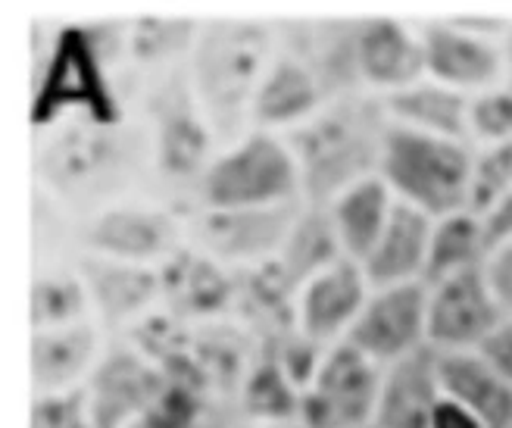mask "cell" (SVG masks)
<instances>
[{"label": "cell", "instance_id": "19", "mask_svg": "<svg viewBox=\"0 0 512 428\" xmlns=\"http://www.w3.org/2000/svg\"><path fill=\"white\" fill-rule=\"evenodd\" d=\"M88 285L94 310L116 325H141L163 307V275L153 266L119 263L107 257L82 254L75 263Z\"/></svg>", "mask_w": 512, "mask_h": 428}, {"label": "cell", "instance_id": "27", "mask_svg": "<svg viewBox=\"0 0 512 428\" xmlns=\"http://www.w3.org/2000/svg\"><path fill=\"white\" fill-rule=\"evenodd\" d=\"M238 416L247 425H285L303 416V388L291 379L269 350L256 347V357L235 397Z\"/></svg>", "mask_w": 512, "mask_h": 428}, {"label": "cell", "instance_id": "29", "mask_svg": "<svg viewBox=\"0 0 512 428\" xmlns=\"http://www.w3.org/2000/svg\"><path fill=\"white\" fill-rule=\"evenodd\" d=\"M488 260L491 250H488V238H484V222L478 216L463 210L444 219H434L422 285L434 288L453 279V275L488 266Z\"/></svg>", "mask_w": 512, "mask_h": 428}, {"label": "cell", "instance_id": "15", "mask_svg": "<svg viewBox=\"0 0 512 428\" xmlns=\"http://www.w3.org/2000/svg\"><path fill=\"white\" fill-rule=\"evenodd\" d=\"M369 294L372 285L360 263H353L347 257L331 263L316 279L306 282L294 300L297 332L325 350L344 344L356 319H360Z\"/></svg>", "mask_w": 512, "mask_h": 428}, {"label": "cell", "instance_id": "9", "mask_svg": "<svg viewBox=\"0 0 512 428\" xmlns=\"http://www.w3.org/2000/svg\"><path fill=\"white\" fill-rule=\"evenodd\" d=\"M303 204L266 210H197L188 222V244L232 272H253L278 257Z\"/></svg>", "mask_w": 512, "mask_h": 428}, {"label": "cell", "instance_id": "5", "mask_svg": "<svg viewBox=\"0 0 512 428\" xmlns=\"http://www.w3.org/2000/svg\"><path fill=\"white\" fill-rule=\"evenodd\" d=\"M200 210H266L303 204L300 169L285 135L247 129L225 144L197 185Z\"/></svg>", "mask_w": 512, "mask_h": 428}, {"label": "cell", "instance_id": "32", "mask_svg": "<svg viewBox=\"0 0 512 428\" xmlns=\"http://www.w3.org/2000/svg\"><path fill=\"white\" fill-rule=\"evenodd\" d=\"M469 138L472 147L512 144V88L497 85L472 97L469 107Z\"/></svg>", "mask_w": 512, "mask_h": 428}, {"label": "cell", "instance_id": "33", "mask_svg": "<svg viewBox=\"0 0 512 428\" xmlns=\"http://www.w3.org/2000/svg\"><path fill=\"white\" fill-rule=\"evenodd\" d=\"M32 428H94L85 388L38 394L32 404Z\"/></svg>", "mask_w": 512, "mask_h": 428}, {"label": "cell", "instance_id": "40", "mask_svg": "<svg viewBox=\"0 0 512 428\" xmlns=\"http://www.w3.org/2000/svg\"><path fill=\"white\" fill-rule=\"evenodd\" d=\"M366 428H375V425H366Z\"/></svg>", "mask_w": 512, "mask_h": 428}, {"label": "cell", "instance_id": "37", "mask_svg": "<svg viewBox=\"0 0 512 428\" xmlns=\"http://www.w3.org/2000/svg\"><path fill=\"white\" fill-rule=\"evenodd\" d=\"M431 428H488L484 425L469 407L456 404L453 397H441L438 407H434V416H431Z\"/></svg>", "mask_w": 512, "mask_h": 428}, {"label": "cell", "instance_id": "4", "mask_svg": "<svg viewBox=\"0 0 512 428\" xmlns=\"http://www.w3.org/2000/svg\"><path fill=\"white\" fill-rule=\"evenodd\" d=\"M275 25L247 16L200 22L185 63V79L197 107L219 141L232 144L250 125V107L275 57Z\"/></svg>", "mask_w": 512, "mask_h": 428}, {"label": "cell", "instance_id": "13", "mask_svg": "<svg viewBox=\"0 0 512 428\" xmlns=\"http://www.w3.org/2000/svg\"><path fill=\"white\" fill-rule=\"evenodd\" d=\"M425 75L447 88H456L469 97L503 85V47L494 38H484L466 29L456 16H438L416 22Z\"/></svg>", "mask_w": 512, "mask_h": 428}, {"label": "cell", "instance_id": "7", "mask_svg": "<svg viewBox=\"0 0 512 428\" xmlns=\"http://www.w3.org/2000/svg\"><path fill=\"white\" fill-rule=\"evenodd\" d=\"M144 104L153 169L166 185L191 188L197 194L203 172L210 169L213 157L219 154V138L203 110L197 107L185 69L157 75L150 82Z\"/></svg>", "mask_w": 512, "mask_h": 428}, {"label": "cell", "instance_id": "22", "mask_svg": "<svg viewBox=\"0 0 512 428\" xmlns=\"http://www.w3.org/2000/svg\"><path fill=\"white\" fill-rule=\"evenodd\" d=\"M431 232H434L431 216L406 204H397L388 229H384V235L372 247V254L360 263L372 291L422 282Z\"/></svg>", "mask_w": 512, "mask_h": 428}, {"label": "cell", "instance_id": "2", "mask_svg": "<svg viewBox=\"0 0 512 428\" xmlns=\"http://www.w3.org/2000/svg\"><path fill=\"white\" fill-rule=\"evenodd\" d=\"M122 60V25L66 22L41 54L32 82L29 122L38 132L66 119L125 122L113 66Z\"/></svg>", "mask_w": 512, "mask_h": 428}, {"label": "cell", "instance_id": "8", "mask_svg": "<svg viewBox=\"0 0 512 428\" xmlns=\"http://www.w3.org/2000/svg\"><path fill=\"white\" fill-rule=\"evenodd\" d=\"M79 241L85 254L160 269L188 244V225L172 207L125 197L85 216Z\"/></svg>", "mask_w": 512, "mask_h": 428}, {"label": "cell", "instance_id": "1", "mask_svg": "<svg viewBox=\"0 0 512 428\" xmlns=\"http://www.w3.org/2000/svg\"><path fill=\"white\" fill-rule=\"evenodd\" d=\"M35 172L44 194L85 216L125 200L128 188L150 160L147 129L125 122L104 125L94 119H66L38 132Z\"/></svg>", "mask_w": 512, "mask_h": 428}, {"label": "cell", "instance_id": "6", "mask_svg": "<svg viewBox=\"0 0 512 428\" xmlns=\"http://www.w3.org/2000/svg\"><path fill=\"white\" fill-rule=\"evenodd\" d=\"M472 154L475 147L466 141L419 135L391 122L378 175L394 191L397 204L444 219L466 210Z\"/></svg>", "mask_w": 512, "mask_h": 428}, {"label": "cell", "instance_id": "17", "mask_svg": "<svg viewBox=\"0 0 512 428\" xmlns=\"http://www.w3.org/2000/svg\"><path fill=\"white\" fill-rule=\"evenodd\" d=\"M163 275V307L169 316L203 325L219 322L241 297V275L225 269L194 244H185L175 257L160 266Z\"/></svg>", "mask_w": 512, "mask_h": 428}, {"label": "cell", "instance_id": "41", "mask_svg": "<svg viewBox=\"0 0 512 428\" xmlns=\"http://www.w3.org/2000/svg\"><path fill=\"white\" fill-rule=\"evenodd\" d=\"M509 428H512V422H509Z\"/></svg>", "mask_w": 512, "mask_h": 428}, {"label": "cell", "instance_id": "14", "mask_svg": "<svg viewBox=\"0 0 512 428\" xmlns=\"http://www.w3.org/2000/svg\"><path fill=\"white\" fill-rule=\"evenodd\" d=\"M94 428H135L163 391V372L141 347L119 344L100 357L85 385Z\"/></svg>", "mask_w": 512, "mask_h": 428}, {"label": "cell", "instance_id": "16", "mask_svg": "<svg viewBox=\"0 0 512 428\" xmlns=\"http://www.w3.org/2000/svg\"><path fill=\"white\" fill-rule=\"evenodd\" d=\"M356 72L363 91L381 100L422 82L425 50L416 22H403L400 16H360Z\"/></svg>", "mask_w": 512, "mask_h": 428}, {"label": "cell", "instance_id": "28", "mask_svg": "<svg viewBox=\"0 0 512 428\" xmlns=\"http://www.w3.org/2000/svg\"><path fill=\"white\" fill-rule=\"evenodd\" d=\"M197 32H200L197 19L138 16L122 25V60L153 75L185 69Z\"/></svg>", "mask_w": 512, "mask_h": 428}, {"label": "cell", "instance_id": "39", "mask_svg": "<svg viewBox=\"0 0 512 428\" xmlns=\"http://www.w3.org/2000/svg\"><path fill=\"white\" fill-rule=\"evenodd\" d=\"M247 428H306L303 422H285V425H247Z\"/></svg>", "mask_w": 512, "mask_h": 428}, {"label": "cell", "instance_id": "38", "mask_svg": "<svg viewBox=\"0 0 512 428\" xmlns=\"http://www.w3.org/2000/svg\"><path fill=\"white\" fill-rule=\"evenodd\" d=\"M500 47H503V85L512 88V22H509V29L503 35Z\"/></svg>", "mask_w": 512, "mask_h": 428}, {"label": "cell", "instance_id": "25", "mask_svg": "<svg viewBox=\"0 0 512 428\" xmlns=\"http://www.w3.org/2000/svg\"><path fill=\"white\" fill-rule=\"evenodd\" d=\"M322 210L328 213L331 229L338 235L341 254L353 263H363L384 235V229H388L397 210V197L384 185L381 175H372V179H363L353 188L341 191Z\"/></svg>", "mask_w": 512, "mask_h": 428}, {"label": "cell", "instance_id": "21", "mask_svg": "<svg viewBox=\"0 0 512 428\" xmlns=\"http://www.w3.org/2000/svg\"><path fill=\"white\" fill-rule=\"evenodd\" d=\"M97 363L100 332L91 319L32 335V385L38 394L85 388Z\"/></svg>", "mask_w": 512, "mask_h": 428}, {"label": "cell", "instance_id": "35", "mask_svg": "<svg viewBox=\"0 0 512 428\" xmlns=\"http://www.w3.org/2000/svg\"><path fill=\"white\" fill-rule=\"evenodd\" d=\"M481 222H484V238H488L491 254L500 247H506V244H512V188L506 191V197Z\"/></svg>", "mask_w": 512, "mask_h": 428}, {"label": "cell", "instance_id": "23", "mask_svg": "<svg viewBox=\"0 0 512 428\" xmlns=\"http://www.w3.org/2000/svg\"><path fill=\"white\" fill-rule=\"evenodd\" d=\"M344 260L338 235L331 229V219L322 207H306L300 210L294 229L288 235V241L281 244L278 257L266 266H260L269 279L285 291L288 297L297 300L300 288L316 279L322 269H328L331 263Z\"/></svg>", "mask_w": 512, "mask_h": 428}, {"label": "cell", "instance_id": "26", "mask_svg": "<svg viewBox=\"0 0 512 428\" xmlns=\"http://www.w3.org/2000/svg\"><path fill=\"white\" fill-rule=\"evenodd\" d=\"M438 375H441V391L453 397L456 404L469 407L488 428H509L512 385L478 350L438 354Z\"/></svg>", "mask_w": 512, "mask_h": 428}, {"label": "cell", "instance_id": "11", "mask_svg": "<svg viewBox=\"0 0 512 428\" xmlns=\"http://www.w3.org/2000/svg\"><path fill=\"white\" fill-rule=\"evenodd\" d=\"M506 319L488 266L428 288V347L438 354L481 350Z\"/></svg>", "mask_w": 512, "mask_h": 428}, {"label": "cell", "instance_id": "10", "mask_svg": "<svg viewBox=\"0 0 512 428\" xmlns=\"http://www.w3.org/2000/svg\"><path fill=\"white\" fill-rule=\"evenodd\" d=\"M384 369L375 366L360 350L335 344L303 388V416L306 428H366L375 419L378 391Z\"/></svg>", "mask_w": 512, "mask_h": 428}, {"label": "cell", "instance_id": "36", "mask_svg": "<svg viewBox=\"0 0 512 428\" xmlns=\"http://www.w3.org/2000/svg\"><path fill=\"white\" fill-rule=\"evenodd\" d=\"M488 275H491L494 291L500 297L506 316H512V244L494 250L491 260H488Z\"/></svg>", "mask_w": 512, "mask_h": 428}, {"label": "cell", "instance_id": "18", "mask_svg": "<svg viewBox=\"0 0 512 428\" xmlns=\"http://www.w3.org/2000/svg\"><path fill=\"white\" fill-rule=\"evenodd\" d=\"M278 44V41H275ZM328 104V94L300 57L275 47V57L263 75L250 107V129L291 135Z\"/></svg>", "mask_w": 512, "mask_h": 428}, {"label": "cell", "instance_id": "24", "mask_svg": "<svg viewBox=\"0 0 512 428\" xmlns=\"http://www.w3.org/2000/svg\"><path fill=\"white\" fill-rule=\"evenodd\" d=\"M469 107H472L469 94L434 82L428 75L422 82L384 97L388 119L400 125V129L434 135V138H450V141H466V144H472Z\"/></svg>", "mask_w": 512, "mask_h": 428}, {"label": "cell", "instance_id": "12", "mask_svg": "<svg viewBox=\"0 0 512 428\" xmlns=\"http://www.w3.org/2000/svg\"><path fill=\"white\" fill-rule=\"evenodd\" d=\"M347 344L388 369L428 347V288L422 282L375 288L347 335Z\"/></svg>", "mask_w": 512, "mask_h": 428}, {"label": "cell", "instance_id": "31", "mask_svg": "<svg viewBox=\"0 0 512 428\" xmlns=\"http://www.w3.org/2000/svg\"><path fill=\"white\" fill-rule=\"evenodd\" d=\"M512 188V144L475 147L469 172L466 213L484 219Z\"/></svg>", "mask_w": 512, "mask_h": 428}, {"label": "cell", "instance_id": "20", "mask_svg": "<svg viewBox=\"0 0 512 428\" xmlns=\"http://www.w3.org/2000/svg\"><path fill=\"white\" fill-rule=\"evenodd\" d=\"M441 391L438 375V354L431 347L406 357L384 369L378 407H375V428H431V416Z\"/></svg>", "mask_w": 512, "mask_h": 428}, {"label": "cell", "instance_id": "34", "mask_svg": "<svg viewBox=\"0 0 512 428\" xmlns=\"http://www.w3.org/2000/svg\"><path fill=\"white\" fill-rule=\"evenodd\" d=\"M478 354L488 360L503 375V379L512 385V316L503 319V325H500V329L488 341L481 344Z\"/></svg>", "mask_w": 512, "mask_h": 428}, {"label": "cell", "instance_id": "30", "mask_svg": "<svg viewBox=\"0 0 512 428\" xmlns=\"http://www.w3.org/2000/svg\"><path fill=\"white\" fill-rule=\"evenodd\" d=\"M94 310L88 285L79 275V269H60L50 266L41 269L32 285V329H66V325L88 322V313Z\"/></svg>", "mask_w": 512, "mask_h": 428}, {"label": "cell", "instance_id": "3", "mask_svg": "<svg viewBox=\"0 0 512 428\" xmlns=\"http://www.w3.org/2000/svg\"><path fill=\"white\" fill-rule=\"evenodd\" d=\"M388 132L384 100L356 91L328 100L310 122L285 135L300 169L303 204L328 207L341 191L378 175Z\"/></svg>", "mask_w": 512, "mask_h": 428}]
</instances>
